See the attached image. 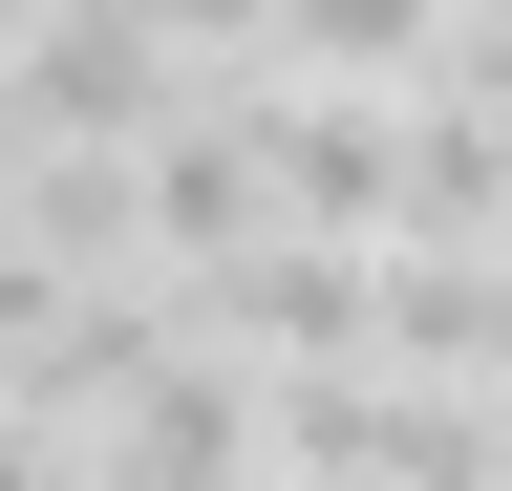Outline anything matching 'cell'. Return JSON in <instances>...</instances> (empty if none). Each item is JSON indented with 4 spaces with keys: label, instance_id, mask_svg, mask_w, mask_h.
<instances>
[{
    "label": "cell",
    "instance_id": "obj_1",
    "mask_svg": "<svg viewBox=\"0 0 512 491\" xmlns=\"http://www.w3.org/2000/svg\"><path fill=\"white\" fill-rule=\"evenodd\" d=\"M0 491H107V470L64 449V427H22V406H0Z\"/></svg>",
    "mask_w": 512,
    "mask_h": 491
}]
</instances>
